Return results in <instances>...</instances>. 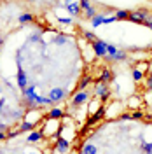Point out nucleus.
I'll use <instances>...</instances> for the list:
<instances>
[{
  "label": "nucleus",
  "instance_id": "ddd939ff",
  "mask_svg": "<svg viewBox=\"0 0 152 154\" xmlns=\"http://www.w3.org/2000/svg\"><path fill=\"white\" fill-rule=\"evenodd\" d=\"M42 137H44L42 131H32V133L28 135V138H26V140H28V142H38Z\"/></svg>",
  "mask_w": 152,
  "mask_h": 154
},
{
  "label": "nucleus",
  "instance_id": "5701e85b",
  "mask_svg": "<svg viewBox=\"0 0 152 154\" xmlns=\"http://www.w3.org/2000/svg\"><path fill=\"white\" fill-rule=\"evenodd\" d=\"M79 4H81V7H82L84 11H89V9H93V5H91V0H81Z\"/></svg>",
  "mask_w": 152,
  "mask_h": 154
},
{
  "label": "nucleus",
  "instance_id": "c756f323",
  "mask_svg": "<svg viewBox=\"0 0 152 154\" xmlns=\"http://www.w3.org/2000/svg\"><path fill=\"white\" fill-rule=\"evenodd\" d=\"M143 149L145 152H152V144H143Z\"/></svg>",
  "mask_w": 152,
  "mask_h": 154
},
{
  "label": "nucleus",
  "instance_id": "f257e3e1",
  "mask_svg": "<svg viewBox=\"0 0 152 154\" xmlns=\"http://www.w3.org/2000/svg\"><path fill=\"white\" fill-rule=\"evenodd\" d=\"M91 48H93V53H95L96 58H105L107 56V42L103 40H95V42H91Z\"/></svg>",
  "mask_w": 152,
  "mask_h": 154
},
{
  "label": "nucleus",
  "instance_id": "473e14b6",
  "mask_svg": "<svg viewBox=\"0 0 152 154\" xmlns=\"http://www.w3.org/2000/svg\"><path fill=\"white\" fill-rule=\"evenodd\" d=\"M28 2H33V0H28Z\"/></svg>",
  "mask_w": 152,
  "mask_h": 154
},
{
  "label": "nucleus",
  "instance_id": "a878e982",
  "mask_svg": "<svg viewBox=\"0 0 152 154\" xmlns=\"http://www.w3.org/2000/svg\"><path fill=\"white\" fill-rule=\"evenodd\" d=\"M58 21L63 23V25H70V23H72V18H70V16H68V18H58Z\"/></svg>",
  "mask_w": 152,
  "mask_h": 154
},
{
  "label": "nucleus",
  "instance_id": "412c9836",
  "mask_svg": "<svg viewBox=\"0 0 152 154\" xmlns=\"http://www.w3.org/2000/svg\"><path fill=\"white\" fill-rule=\"evenodd\" d=\"M117 51H119L117 46H114V44H107V54H108V56H114Z\"/></svg>",
  "mask_w": 152,
  "mask_h": 154
},
{
  "label": "nucleus",
  "instance_id": "72a5a7b5",
  "mask_svg": "<svg viewBox=\"0 0 152 154\" xmlns=\"http://www.w3.org/2000/svg\"><path fill=\"white\" fill-rule=\"evenodd\" d=\"M147 154H152V152H147Z\"/></svg>",
  "mask_w": 152,
  "mask_h": 154
},
{
  "label": "nucleus",
  "instance_id": "cd10ccee",
  "mask_svg": "<svg viewBox=\"0 0 152 154\" xmlns=\"http://www.w3.org/2000/svg\"><path fill=\"white\" fill-rule=\"evenodd\" d=\"M119 119H121V121H129V119H131V114H121Z\"/></svg>",
  "mask_w": 152,
  "mask_h": 154
},
{
  "label": "nucleus",
  "instance_id": "b1692460",
  "mask_svg": "<svg viewBox=\"0 0 152 154\" xmlns=\"http://www.w3.org/2000/svg\"><path fill=\"white\" fill-rule=\"evenodd\" d=\"M131 119H135V121H138V119H143V112H142V110H135L133 114H131Z\"/></svg>",
  "mask_w": 152,
  "mask_h": 154
},
{
  "label": "nucleus",
  "instance_id": "6e6552de",
  "mask_svg": "<svg viewBox=\"0 0 152 154\" xmlns=\"http://www.w3.org/2000/svg\"><path fill=\"white\" fill-rule=\"evenodd\" d=\"M65 9H67V12H70L72 16H77L79 11H81V4H79V2H70V4H65Z\"/></svg>",
  "mask_w": 152,
  "mask_h": 154
},
{
  "label": "nucleus",
  "instance_id": "9b49d317",
  "mask_svg": "<svg viewBox=\"0 0 152 154\" xmlns=\"http://www.w3.org/2000/svg\"><path fill=\"white\" fill-rule=\"evenodd\" d=\"M56 149L59 151V152H67L68 149H70V147H68V140H63V138H59V140L56 142Z\"/></svg>",
  "mask_w": 152,
  "mask_h": 154
},
{
  "label": "nucleus",
  "instance_id": "2eb2a0df",
  "mask_svg": "<svg viewBox=\"0 0 152 154\" xmlns=\"http://www.w3.org/2000/svg\"><path fill=\"white\" fill-rule=\"evenodd\" d=\"M59 117H63V110L61 109H53L49 112V119H59Z\"/></svg>",
  "mask_w": 152,
  "mask_h": 154
},
{
  "label": "nucleus",
  "instance_id": "4468645a",
  "mask_svg": "<svg viewBox=\"0 0 152 154\" xmlns=\"http://www.w3.org/2000/svg\"><path fill=\"white\" fill-rule=\"evenodd\" d=\"M114 16H115V19H117V21H123V19H128V18H129V12L121 9V11H115Z\"/></svg>",
  "mask_w": 152,
  "mask_h": 154
},
{
  "label": "nucleus",
  "instance_id": "6ab92c4d",
  "mask_svg": "<svg viewBox=\"0 0 152 154\" xmlns=\"http://www.w3.org/2000/svg\"><path fill=\"white\" fill-rule=\"evenodd\" d=\"M82 35H84V37L89 40V42H95V40H98L95 33H93V32H87V30H82Z\"/></svg>",
  "mask_w": 152,
  "mask_h": 154
},
{
  "label": "nucleus",
  "instance_id": "393cba45",
  "mask_svg": "<svg viewBox=\"0 0 152 154\" xmlns=\"http://www.w3.org/2000/svg\"><path fill=\"white\" fill-rule=\"evenodd\" d=\"M117 19H115V16H105L103 18V25H110V23H115Z\"/></svg>",
  "mask_w": 152,
  "mask_h": 154
},
{
  "label": "nucleus",
  "instance_id": "f3484780",
  "mask_svg": "<svg viewBox=\"0 0 152 154\" xmlns=\"http://www.w3.org/2000/svg\"><path fill=\"white\" fill-rule=\"evenodd\" d=\"M82 154H96V145H93V144L84 145V149H82Z\"/></svg>",
  "mask_w": 152,
  "mask_h": 154
},
{
  "label": "nucleus",
  "instance_id": "f03ea898",
  "mask_svg": "<svg viewBox=\"0 0 152 154\" xmlns=\"http://www.w3.org/2000/svg\"><path fill=\"white\" fill-rule=\"evenodd\" d=\"M95 95L100 98V100H108L110 96H112V91H110V88L108 84H95Z\"/></svg>",
  "mask_w": 152,
  "mask_h": 154
},
{
  "label": "nucleus",
  "instance_id": "2f4dec72",
  "mask_svg": "<svg viewBox=\"0 0 152 154\" xmlns=\"http://www.w3.org/2000/svg\"><path fill=\"white\" fill-rule=\"evenodd\" d=\"M5 130H7V126H5V125H2V123H0V131H5Z\"/></svg>",
  "mask_w": 152,
  "mask_h": 154
},
{
  "label": "nucleus",
  "instance_id": "1a4fd4ad",
  "mask_svg": "<svg viewBox=\"0 0 152 154\" xmlns=\"http://www.w3.org/2000/svg\"><path fill=\"white\" fill-rule=\"evenodd\" d=\"M28 84V79H26V74H25V70H19L18 72V86L21 88V89H25V88Z\"/></svg>",
  "mask_w": 152,
  "mask_h": 154
},
{
  "label": "nucleus",
  "instance_id": "39448f33",
  "mask_svg": "<svg viewBox=\"0 0 152 154\" xmlns=\"http://www.w3.org/2000/svg\"><path fill=\"white\" fill-rule=\"evenodd\" d=\"M103 116H105V109H103V107H100V109L96 110L95 114H91V116H89V119H87V126L96 125V123H98V121H100V119H102Z\"/></svg>",
  "mask_w": 152,
  "mask_h": 154
},
{
  "label": "nucleus",
  "instance_id": "a211bd4d",
  "mask_svg": "<svg viewBox=\"0 0 152 154\" xmlns=\"http://www.w3.org/2000/svg\"><path fill=\"white\" fill-rule=\"evenodd\" d=\"M142 79H143V70H140V68H135V70H133V81L140 82Z\"/></svg>",
  "mask_w": 152,
  "mask_h": 154
},
{
  "label": "nucleus",
  "instance_id": "4be33fe9",
  "mask_svg": "<svg viewBox=\"0 0 152 154\" xmlns=\"http://www.w3.org/2000/svg\"><path fill=\"white\" fill-rule=\"evenodd\" d=\"M89 82H91V77H89V75H86L84 79H82V81H81V84H79V91H82V89H84V88L87 86V84H89Z\"/></svg>",
  "mask_w": 152,
  "mask_h": 154
},
{
  "label": "nucleus",
  "instance_id": "dca6fc26",
  "mask_svg": "<svg viewBox=\"0 0 152 154\" xmlns=\"http://www.w3.org/2000/svg\"><path fill=\"white\" fill-rule=\"evenodd\" d=\"M32 21H33V16H32V14H28V12L19 16V23H21V25H25V23H32Z\"/></svg>",
  "mask_w": 152,
  "mask_h": 154
},
{
  "label": "nucleus",
  "instance_id": "aec40b11",
  "mask_svg": "<svg viewBox=\"0 0 152 154\" xmlns=\"http://www.w3.org/2000/svg\"><path fill=\"white\" fill-rule=\"evenodd\" d=\"M128 103H129L131 109H138V107H142V105H140V98H136V96L129 98V102H128Z\"/></svg>",
  "mask_w": 152,
  "mask_h": 154
},
{
  "label": "nucleus",
  "instance_id": "0eeeda50",
  "mask_svg": "<svg viewBox=\"0 0 152 154\" xmlns=\"http://www.w3.org/2000/svg\"><path fill=\"white\" fill-rule=\"evenodd\" d=\"M112 79H114V74H112L110 70H103L102 77H98V79H96V84H100V82H102V84H108Z\"/></svg>",
  "mask_w": 152,
  "mask_h": 154
},
{
  "label": "nucleus",
  "instance_id": "20e7f679",
  "mask_svg": "<svg viewBox=\"0 0 152 154\" xmlns=\"http://www.w3.org/2000/svg\"><path fill=\"white\" fill-rule=\"evenodd\" d=\"M87 98H89V93L87 91H77L75 96L72 98V107H79L81 103H84V102H87Z\"/></svg>",
  "mask_w": 152,
  "mask_h": 154
},
{
  "label": "nucleus",
  "instance_id": "c85d7f7f",
  "mask_svg": "<svg viewBox=\"0 0 152 154\" xmlns=\"http://www.w3.org/2000/svg\"><path fill=\"white\" fill-rule=\"evenodd\" d=\"M147 88H149V89H152V72H150V75L147 77Z\"/></svg>",
  "mask_w": 152,
  "mask_h": 154
},
{
  "label": "nucleus",
  "instance_id": "f8f14e48",
  "mask_svg": "<svg viewBox=\"0 0 152 154\" xmlns=\"http://www.w3.org/2000/svg\"><path fill=\"white\" fill-rule=\"evenodd\" d=\"M33 128H35L33 123H30V121H23V123L19 125V131H21V133H23V131H32Z\"/></svg>",
  "mask_w": 152,
  "mask_h": 154
},
{
  "label": "nucleus",
  "instance_id": "7ed1b4c3",
  "mask_svg": "<svg viewBox=\"0 0 152 154\" xmlns=\"http://www.w3.org/2000/svg\"><path fill=\"white\" fill-rule=\"evenodd\" d=\"M147 16H149V14H147V11H131V12H129V18H128V21L143 25V21H145V18H147Z\"/></svg>",
  "mask_w": 152,
  "mask_h": 154
},
{
  "label": "nucleus",
  "instance_id": "9d476101",
  "mask_svg": "<svg viewBox=\"0 0 152 154\" xmlns=\"http://www.w3.org/2000/svg\"><path fill=\"white\" fill-rule=\"evenodd\" d=\"M103 18H105L103 12H102V14H96L95 18L91 19V26H93V28H98L100 25H103Z\"/></svg>",
  "mask_w": 152,
  "mask_h": 154
},
{
  "label": "nucleus",
  "instance_id": "bb28decb",
  "mask_svg": "<svg viewBox=\"0 0 152 154\" xmlns=\"http://www.w3.org/2000/svg\"><path fill=\"white\" fill-rule=\"evenodd\" d=\"M54 42H56V44H63V42H67V37H61V35H59V37L54 38Z\"/></svg>",
  "mask_w": 152,
  "mask_h": 154
},
{
  "label": "nucleus",
  "instance_id": "423d86ee",
  "mask_svg": "<svg viewBox=\"0 0 152 154\" xmlns=\"http://www.w3.org/2000/svg\"><path fill=\"white\" fill-rule=\"evenodd\" d=\"M49 98H51L53 102H59V100H63V98H65V91H63V89H59V88H54V89H51V91H49Z\"/></svg>",
  "mask_w": 152,
  "mask_h": 154
},
{
  "label": "nucleus",
  "instance_id": "7c9ffc66",
  "mask_svg": "<svg viewBox=\"0 0 152 154\" xmlns=\"http://www.w3.org/2000/svg\"><path fill=\"white\" fill-rule=\"evenodd\" d=\"M4 103H5V100L2 98V100H0V114H2V109H4Z\"/></svg>",
  "mask_w": 152,
  "mask_h": 154
}]
</instances>
